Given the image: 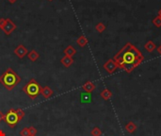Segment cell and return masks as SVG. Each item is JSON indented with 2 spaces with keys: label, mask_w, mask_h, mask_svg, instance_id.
<instances>
[{
  "label": "cell",
  "mask_w": 161,
  "mask_h": 136,
  "mask_svg": "<svg viewBox=\"0 0 161 136\" xmlns=\"http://www.w3.org/2000/svg\"><path fill=\"white\" fill-rule=\"evenodd\" d=\"M91 136H101L102 135V131L99 129L98 127H94L90 131Z\"/></svg>",
  "instance_id": "d6986e66"
},
{
  "label": "cell",
  "mask_w": 161,
  "mask_h": 136,
  "mask_svg": "<svg viewBox=\"0 0 161 136\" xmlns=\"http://www.w3.org/2000/svg\"><path fill=\"white\" fill-rule=\"evenodd\" d=\"M6 20L7 19H5V18H0V29H3V27L5 25V24H6Z\"/></svg>",
  "instance_id": "cb8c5ba5"
},
{
  "label": "cell",
  "mask_w": 161,
  "mask_h": 136,
  "mask_svg": "<svg viewBox=\"0 0 161 136\" xmlns=\"http://www.w3.org/2000/svg\"><path fill=\"white\" fill-rule=\"evenodd\" d=\"M125 130L128 133H134L137 130V125H136L134 122L130 121L125 125Z\"/></svg>",
  "instance_id": "9a60e30c"
},
{
  "label": "cell",
  "mask_w": 161,
  "mask_h": 136,
  "mask_svg": "<svg viewBox=\"0 0 161 136\" xmlns=\"http://www.w3.org/2000/svg\"><path fill=\"white\" fill-rule=\"evenodd\" d=\"M103 67L108 74H113L117 70V68H119V66L116 63V62L114 61V59H108V61H107L104 63Z\"/></svg>",
  "instance_id": "8992f818"
},
{
  "label": "cell",
  "mask_w": 161,
  "mask_h": 136,
  "mask_svg": "<svg viewBox=\"0 0 161 136\" xmlns=\"http://www.w3.org/2000/svg\"><path fill=\"white\" fill-rule=\"evenodd\" d=\"M156 46L153 41H148L145 44V46H144V48H145V50L148 51V52H153V51L156 49Z\"/></svg>",
  "instance_id": "2e32d148"
},
{
  "label": "cell",
  "mask_w": 161,
  "mask_h": 136,
  "mask_svg": "<svg viewBox=\"0 0 161 136\" xmlns=\"http://www.w3.org/2000/svg\"><path fill=\"white\" fill-rule=\"evenodd\" d=\"M47 1H53V0H47Z\"/></svg>",
  "instance_id": "f546056e"
},
{
  "label": "cell",
  "mask_w": 161,
  "mask_h": 136,
  "mask_svg": "<svg viewBox=\"0 0 161 136\" xmlns=\"http://www.w3.org/2000/svg\"><path fill=\"white\" fill-rule=\"evenodd\" d=\"M76 44H77L80 47H84V46H86L87 44H88V39L84 35H81L80 37L77 38V40H76Z\"/></svg>",
  "instance_id": "e0dca14e"
},
{
  "label": "cell",
  "mask_w": 161,
  "mask_h": 136,
  "mask_svg": "<svg viewBox=\"0 0 161 136\" xmlns=\"http://www.w3.org/2000/svg\"><path fill=\"white\" fill-rule=\"evenodd\" d=\"M41 85L38 83V81L35 79H31L27 84L23 87V91L31 98L35 99L40 93H41Z\"/></svg>",
  "instance_id": "3957f363"
},
{
  "label": "cell",
  "mask_w": 161,
  "mask_h": 136,
  "mask_svg": "<svg viewBox=\"0 0 161 136\" xmlns=\"http://www.w3.org/2000/svg\"><path fill=\"white\" fill-rule=\"evenodd\" d=\"M157 52H158V53H159V54L161 55V45H160V46H159L157 47Z\"/></svg>",
  "instance_id": "484cf974"
},
{
  "label": "cell",
  "mask_w": 161,
  "mask_h": 136,
  "mask_svg": "<svg viewBox=\"0 0 161 136\" xmlns=\"http://www.w3.org/2000/svg\"><path fill=\"white\" fill-rule=\"evenodd\" d=\"M28 131H29L30 136H35V135H36V133H37V130H36L34 127H32V126L28 127Z\"/></svg>",
  "instance_id": "603a6c76"
},
{
  "label": "cell",
  "mask_w": 161,
  "mask_h": 136,
  "mask_svg": "<svg viewBox=\"0 0 161 136\" xmlns=\"http://www.w3.org/2000/svg\"><path fill=\"white\" fill-rule=\"evenodd\" d=\"M39 57H40V55H39V53L37 52L35 49H32L30 52H28V58L29 61H31V62H36L37 59H39Z\"/></svg>",
  "instance_id": "5bb4252c"
},
{
  "label": "cell",
  "mask_w": 161,
  "mask_h": 136,
  "mask_svg": "<svg viewBox=\"0 0 161 136\" xmlns=\"http://www.w3.org/2000/svg\"><path fill=\"white\" fill-rule=\"evenodd\" d=\"M11 127H14L17 124L20 122L18 115L16 114V110L14 109H10V110L5 114V120H4Z\"/></svg>",
  "instance_id": "277c9868"
},
{
  "label": "cell",
  "mask_w": 161,
  "mask_h": 136,
  "mask_svg": "<svg viewBox=\"0 0 161 136\" xmlns=\"http://www.w3.org/2000/svg\"><path fill=\"white\" fill-rule=\"evenodd\" d=\"M21 136H30L29 131H28V127H24V129L20 131Z\"/></svg>",
  "instance_id": "7402d4cb"
},
{
  "label": "cell",
  "mask_w": 161,
  "mask_h": 136,
  "mask_svg": "<svg viewBox=\"0 0 161 136\" xmlns=\"http://www.w3.org/2000/svg\"><path fill=\"white\" fill-rule=\"evenodd\" d=\"M82 90L84 92H86V93H92L93 91L95 90V84L91 82L90 80H88L85 82L83 85H82Z\"/></svg>",
  "instance_id": "ba28073f"
},
{
  "label": "cell",
  "mask_w": 161,
  "mask_h": 136,
  "mask_svg": "<svg viewBox=\"0 0 161 136\" xmlns=\"http://www.w3.org/2000/svg\"><path fill=\"white\" fill-rule=\"evenodd\" d=\"M95 29H96L97 32L102 33V32H104V31L106 30V25H105V24H103V23H98V24L95 25Z\"/></svg>",
  "instance_id": "ac0fdd59"
},
{
  "label": "cell",
  "mask_w": 161,
  "mask_h": 136,
  "mask_svg": "<svg viewBox=\"0 0 161 136\" xmlns=\"http://www.w3.org/2000/svg\"><path fill=\"white\" fill-rule=\"evenodd\" d=\"M0 136H6V133L1 130H0Z\"/></svg>",
  "instance_id": "4316f807"
},
{
  "label": "cell",
  "mask_w": 161,
  "mask_h": 136,
  "mask_svg": "<svg viewBox=\"0 0 161 136\" xmlns=\"http://www.w3.org/2000/svg\"><path fill=\"white\" fill-rule=\"evenodd\" d=\"M152 23L154 24L155 27H156V28H160V27H161V18L157 15V16L155 17L154 19H153Z\"/></svg>",
  "instance_id": "ffe728a7"
},
{
  "label": "cell",
  "mask_w": 161,
  "mask_h": 136,
  "mask_svg": "<svg viewBox=\"0 0 161 136\" xmlns=\"http://www.w3.org/2000/svg\"><path fill=\"white\" fill-rule=\"evenodd\" d=\"M158 16L160 17V18H161V8H160V10L158 11Z\"/></svg>",
  "instance_id": "f1b7e54d"
},
{
  "label": "cell",
  "mask_w": 161,
  "mask_h": 136,
  "mask_svg": "<svg viewBox=\"0 0 161 136\" xmlns=\"http://www.w3.org/2000/svg\"><path fill=\"white\" fill-rule=\"evenodd\" d=\"M16 29H17V27H16L15 23H14L12 20H11L10 18H8V19L6 20V24H5V25L3 27L2 30L4 31V33L6 34V35H11V34H12Z\"/></svg>",
  "instance_id": "5b68a950"
},
{
  "label": "cell",
  "mask_w": 161,
  "mask_h": 136,
  "mask_svg": "<svg viewBox=\"0 0 161 136\" xmlns=\"http://www.w3.org/2000/svg\"><path fill=\"white\" fill-rule=\"evenodd\" d=\"M61 63L65 66V67H70L73 63H74V59L72 57H69V56H65L61 58Z\"/></svg>",
  "instance_id": "8fae6325"
},
{
  "label": "cell",
  "mask_w": 161,
  "mask_h": 136,
  "mask_svg": "<svg viewBox=\"0 0 161 136\" xmlns=\"http://www.w3.org/2000/svg\"><path fill=\"white\" fill-rule=\"evenodd\" d=\"M8 2H10L11 4H14L15 2H17V0H8Z\"/></svg>",
  "instance_id": "83f0119b"
},
{
  "label": "cell",
  "mask_w": 161,
  "mask_h": 136,
  "mask_svg": "<svg viewBox=\"0 0 161 136\" xmlns=\"http://www.w3.org/2000/svg\"><path fill=\"white\" fill-rule=\"evenodd\" d=\"M100 96L104 100H108L112 97V92L109 91L108 89H104L100 93Z\"/></svg>",
  "instance_id": "4fadbf2b"
},
{
  "label": "cell",
  "mask_w": 161,
  "mask_h": 136,
  "mask_svg": "<svg viewBox=\"0 0 161 136\" xmlns=\"http://www.w3.org/2000/svg\"><path fill=\"white\" fill-rule=\"evenodd\" d=\"M5 120V114L0 110V122L1 121H4Z\"/></svg>",
  "instance_id": "d4e9b609"
},
{
  "label": "cell",
  "mask_w": 161,
  "mask_h": 136,
  "mask_svg": "<svg viewBox=\"0 0 161 136\" xmlns=\"http://www.w3.org/2000/svg\"><path fill=\"white\" fill-rule=\"evenodd\" d=\"M41 95L44 97V98H50L53 96V90L51 89L49 86H45V87H41Z\"/></svg>",
  "instance_id": "30bf717a"
},
{
  "label": "cell",
  "mask_w": 161,
  "mask_h": 136,
  "mask_svg": "<svg viewBox=\"0 0 161 136\" xmlns=\"http://www.w3.org/2000/svg\"><path fill=\"white\" fill-rule=\"evenodd\" d=\"M21 78L16 72L12 70V68H8V69L0 76V83H1L5 88L12 91L17 84L20 83Z\"/></svg>",
  "instance_id": "7a4b0ae2"
},
{
  "label": "cell",
  "mask_w": 161,
  "mask_h": 136,
  "mask_svg": "<svg viewBox=\"0 0 161 136\" xmlns=\"http://www.w3.org/2000/svg\"><path fill=\"white\" fill-rule=\"evenodd\" d=\"M113 59L119 68H123L125 72L130 73L143 62L144 57L134 45L126 42L125 46L114 56Z\"/></svg>",
  "instance_id": "6da1fadb"
},
{
  "label": "cell",
  "mask_w": 161,
  "mask_h": 136,
  "mask_svg": "<svg viewBox=\"0 0 161 136\" xmlns=\"http://www.w3.org/2000/svg\"><path fill=\"white\" fill-rule=\"evenodd\" d=\"M16 110V114H17V115H18V118H19V120L21 121L22 119L25 117V112L22 110V109H17V110Z\"/></svg>",
  "instance_id": "44dd1931"
},
{
  "label": "cell",
  "mask_w": 161,
  "mask_h": 136,
  "mask_svg": "<svg viewBox=\"0 0 161 136\" xmlns=\"http://www.w3.org/2000/svg\"><path fill=\"white\" fill-rule=\"evenodd\" d=\"M63 53L65 56H69V57H72L74 56L76 54V49L73 46H68L64 50H63Z\"/></svg>",
  "instance_id": "7c38bea8"
},
{
  "label": "cell",
  "mask_w": 161,
  "mask_h": 136,
  "mask_svg": "<svg viewBox=\"0 0 161 136\" xmlns=\"http://www.w3.org/2000/svg\"><path fill=\"white\" fill-rule=\"evenodd\" d=\"M14 54L18 57V58H20V59H23V58H25V56H28V50L27 49V47H25V46H23V45H19L18 46H17L15 49H14Z\"/></svg>",
  "instance_id": "52a82bcc"
},
{
  "label": "cell",
  "mask_w": 161,
  "mask_h": 136,
  "mask_svg": "<svg viewBox=\"0 0 161 136\" xmlns=\"http://www.w3.org/2000/svg\"><path fill=\"white\" fill-rule=\"evenodd\" d=\"M80 102L82 104L90 103L91 102V93H86V92H82L80 93Z\"/></svg>",
  "instance_id": "9c48e42d"
}]
</instances>
